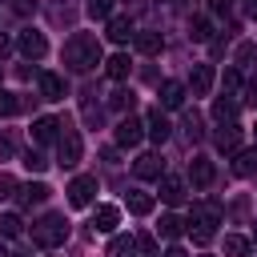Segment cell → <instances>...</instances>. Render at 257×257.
Instances as JSON below:
<instances>
[{
  "mask_svg": "<svg viewBox=\"0 0 257 257\" xmlns=\"http://www.w3.org/2000/svg\"><path fill=\"white\" fill-rule=\"evenodd\" d=\"M229 8H233V0H209V12L213 16H229Z\"/></svg>",
  "mask_w": 257,
  "mask_h": 257,
  "instance_id": "39",
  "label": "cell"
},
{
  "mask_svg": "<svg viewBox=\"0 0 257 257\" xmlns=\"http://www.w3.org/2000/svg\"><path fill=\"white\" fill-rule=\"evenodd\" d=\"M221 84H225V92H237V88H241V72H237V68H229Z\"/></svg>",
  "mask_w": 257,
  "mask_h": 257,
  "instance_id": "37",
  "label": "cell"
},
{
  "mask_svg": "<svg viewBox=\"0 0 257 257\" xmlns=\"http://www.w3.org/2000/svg\"><path fill=\"white\" fill-rule=\"evenodd\" d=\"M253 241H257V225H253Z\"/></svg>",
  "mask_w": 257,
  "mask_h": 257,
  "instance_id": "48",
  "label": "cell"
},
{
  "mask_svg": "<svg viewBox=\"0 0 257 257\" xmlns=\"http://www.w3.org/2000/svg\"><path fill=\"white\" fill-rule=\"evenodd\" d=\"M189 177H193V185H201V189H205V185L213 181V165L197 157V161H193V169H189Z\"/></svg>",
  "mask_w": 257,
  "mask_h": 257,
  "instance_id": "27",
  "label": "cell"
},
{
  "mask_svg": "<svg viewBox=\"0 0 257 257\" xmlns=\"http://www.w3.org/2000/svg\"><path fill=\"white\" fill-rule=\"evenodd\" d=\"M237 141H241V128L237 124H221L217 128V149L221 153H237Z\"/></svg>",
  "mask_w": 257,
  "mask_h": 257,
  "instance_id": "19",
  "label": "cell"
},
{
  "mask_svg": "<svg viewBox=\"0 0 257 257\" xmlns=\"http://www.w3.org/2000/svg\"><path fill=\"white\" fill-rule=\"evenodd\" d=\"M213 116H217L221 124H233V120H237V100H229V96H221V100L213 104Z\"/></svg>",
  "mask_w": 257,
  "mask_h": 257,
  "instance_id": "25",
  "label": "cell"
},
{
  "mask_svg": "<svg viewBox=\"0 0 257 257\" xmlns=\"http://www.w3.org/2000/svg\"><path fill=\"white\" fill-rule=\"evenodd\" d=\"M161 104L165 108H181L185 104V84L181 80H165L161 84Z\"/></svg>",
  "mask_w": 257,
  "mask_h": 257,
  "instance_id": "17",
  "label": "cell"
},
{
  "mask_svg": "<svg viewBox=\"0 0 257 257\" xmlns=\"http://www.w3.org/2000/svg\"><path fill=\"white\" fill-rule=\"evenodd\" d=\"M108 104H112V108H133V92H124V88H116V92L108 96Z\"/></svg>",
  "mask_w": 257,
  "mask_h": 257,
  "instance_id": "36",
  "label": "cell"
},
{
  "mask_svg": "<svg viewBox=\"0 0 257 257\" xmlns=\"http://www.w3.org/2000/svg\"><path fill=\"white\" fill-rule=\"evenodd\" d=\"M145 133H149V128L141 124V116H120V124H116V145L133 149V145H141Z\"/></svg>",
  "mask_w": 257,
  "mask_h": 257,
  "instance_id": "6",
  "label": "cell"
},
{
  "mask_svg": "<svg viewBox=\"0 0 257 257\" xmlns=\"http://www.w3.org/2000/svg\"><path fill=\"white\" fill-rule=\"evenodd\" d=\"M64 64H68L72 72H88V68H96V64H100V40H96L92 32H76V36H68V44H64Z\"/></svg>",
  "mask_w": 257,
  "mask_h": 257,
  "instance_id": "1",
  "label": "cell"
},
{
  "mask_svg": "<svg viewBox=\"0 0 257 257\" xmlns=\"http://www.w3.org/2000/svg\"><path fill=\"white\" fill-rule=\"evenodd\" d=\"M189 237H193L197 245H209V241H213V229H209V225H189Z\"/></svg>",
  "mask_w": 257,
  "mask_h": 257,
  "instance_id": "34",
  "label": "cell"
},
{
  "mask_svg": "<svg viewBox=\"0 0 257 257\" xmlns=\"http://www.w3.org/2000/svg\"><path fill=\"white\" fill-rule=\"evenodd\" d=\"M201 133H205V128H201V116L189 112V116H185V137H189V141H201Z\"/></svg>",
  "mask_w": 257,
  "mask_h": 257,
  "instance_id": "32",
  "label": "cell"
},
{
  "mask_svg": "<svg viewBox=\"0 0 257 257\" xmlns=\"http://www.w3.org/2000/svg\"><path fill=\"white\" fill-rule=\"evenodd\" d=\"M221 221V205H213V201H205V205H193L189 209V225H217Z\"/></svg>",
  "mask_w": 257,
  "mask_h": 257,
  "instance_id": "9",
  "label": "cell"
},
{
  "mask_svg": "<svg viewBox=\"0 0 257 257\" xmlns=\"http://www.w3.org/2000/svg\"><path fill=\"white\" fill-rule=\"evenodd\" d=\"M225 257H249V241L237 237V233H229L225 237Z\"/></svg>",
  "mask_w": 257,
  "mask_h": 257,
  "instance_id": "28",
  "label": "cell"
},
{
  "mask_svg": "<svg viewBox=\"0 0 257 257\" xmlns=\"http://www.w3.org/2000/svg\"><path fill=\"white\" fill-rule=\"evenodd\" d=\"M161 201H165V205H181V201H185V181L165 173V177H161Z\"/></svg>",
  "mask_w": 257,
  "mask_h": 257,
  "instance_id": "13",
  "label": "cell"
},
{
  "mask_svg": "<svg viewBox=\"0 0 257 257\" xmlns=\"http://www.w3.org/2000/svg\"><path fill=\"white\" fill-rule=\"evenodd\" d=\"M4 52H8V40H4V36H0V56H4Z\"/></svg>",
  "mask_w": 257,
  "mask_h": 257,
  "instance_id": "45",
  "label": "cell"
},
{
  "mask_svg": "<svg viewBox=\"0 0 257 257\" xmlns=\"http://www.w3.org/2000/svg\"><path fill=\"white\" fill-rule=\"evenodd\" d=\"M84 12H88L92 20H108V12H112V0H88V4H84Z\"/></svg>",
  "mask_w": 257,
  "mask_h": 257,
  "instance_id": "31",
  "label": "cell"
},
{
  "mask_svg": "<svg viewBox=\"0 0 257 257\" xmlns=\"http://www.w3.org/2000/svg\"><path fill=\"white\" fill-rule=\"evenodd\" d=\"M48 193H52V189H48L44 181H36V185H24V189H16V197H20V205H24V209H32V205H44V201H48Z\"/></svg>",
  "mask_w": 257,
  "mask_h": 257,
  "instance_id": "14",
  "label": "cell"
},
{
  "mask_svg": "<svg viewBox=\"0 0 257 257\" xmlns=\"http://www.w3.org/2000/svg\"><path fill=\"white\" fill-rule=\"evenodd\" d=\"M245 12H249V16L257 20V0H245Z\"/></svg>",
  "mask_w": 257,
  "mask_h": 257,
  "instance_id": "43",
  "label": "cell"
},
{
  "mask_svg": "<svg viewBox=\"0 0 257 257\" xmlns=\"http://www.w3.org/2000/svg\"><path fill=\"white\" fill-rule=\"evenodd\" d=\"M149 137H153L157 145H165V141H169V120H165V112H161V108H153V112H149Z\"/></svg>",
  "mask_w": 257,
  "mask_h": 257,
  "instance_id": "18",
  "label": "cell"
},
{
  "mask_svg": "<svg viewBox=\"0 0 257 257\" xmlns=\"http://www.w3.org/2000/svg\"><path fill=\"white\" fill-rule=\"evenodd\" d=\"M133 40H137V48H141L145 56H157V52H161V36H157V32H137Z\"/></svg>",
  "mask_w": 257,
  "mask_h": 257,
  "instance_id": "26",
  "label": "cell"
},
{
  "mask_svg": "<svg viewBox=\"0 0 257 257\" xmlns=\"http://www.w3.org/2000/svg\"><path fill=\"white\" fill-rule=\"evenodd\" d=\"M12 193H16V181H12L8 173H0V201H4V197H12Z\"/></svg>",
  "mask_w": 257,
  "mask_h": 257,
  "instance_id": "40",
  "label": "cell"
},
{
  "mask_svg": "<svg viewBox=\"0 0 257 257\" xmlns=\"http://www.w3.org/2000/svg\"><path fill=\"white\" fill-rule=\"evenodd\" d=\"M32 241H36L40 249H56V245H64V241H68V221H64L60 213H44V217L32 225Z\"/></svg>",
  "mask_w": 257,
  "mask_h": 257,
  "instance_id": "2",
  "label": "cell"
},
{
  "mask_svg": "<svg viewBox=\"0 0 257 257\" xmlns=\"http://www.w3.org/2000/svg\"><path fill=\"white\" fill-rule=\"evenodd\" d=\"M24 169H28V173H44V169H48V161H44L40 153H24Z\"/></svg>",
  "mask_w": 257,
  "mask_h": 257,
  "instance_id": "33",
  "label": "cell"
},
{
  "mask_svg": "<svg viewBox=\"0 0 257 257\" xmlns=\"http://www.w3.org/2000/svg\"><path fill=\"white\" fill-rule=\"evenodd\" d=\"M249 104H257V76L249 80Z\"/></svg>",
  "mask_w": 257,
  "mask_h": 257,
  "instance_id": "42",
  "label": "cell"
},
{
  "mask_svg": "<svg viewBox=\"0 0 257 257\" xmlns=\"http://www.w3.org/2000/svg\"><path fill=\"white\" fill-rule=\"evenodd\" d=\"M133 173H137V181H161V177H165L161 153H141V157L133 161Z\"/></svg>",
  "mask_w": 257,
  "mask_h": 257,
  "instance_id": "4",
  "label": "cell"
},
{
  "mask_svg": "<svg viewBox=\"0 0 257 257\" xmlns=\"http://www.w3.org/2000/svg\"><path fill=\"white\" fill-rule=\"evenodd\" d=\"M12 149H16V141L12 137H0V157H12Z\"/></svg>",
  "mask_w": 257,
  "mask_h": 257,
  "instance_id": "41",
  "label": "cell"
},
{
  "mask_svg": "<svg viewBox=\"0 0 257 257\" xmlns=\"http://www.w3.org/2000/svg\"><path fill=\"white\" fill-rule=\"evenodd\" d=\"M233 173H237V177H257V145H253V149H237Z\"/></svg>",
  "mask_w": 257,
  "mask_h": 257,
  "instance_id": "15",
  "label": "cell"
},
{
  "mask_svg": "<svg viewBox=\"0 0 257 257\" xmlns=\"http://www.w3.org/2000/svg\"><path fill=\"white\" fill-rule=\"evenodd\" d=\"M20 229H24V221H20L16 213H4V217H0V233H4V237H20Z\"/></svg>",
  "mask_w": 257,
  "mask_h": 257,
  "instance_id": "30",
  "label": "cell"
},
{
  "mask_svg": "<svg viewBox=\"0 0 257 257\" xmlns=\"http://www.w3.org/2000/svg\"><path fill=\"white\" fill-rule=\"evenodd\" d=\"M213 64H193V72H189V92L193 96H205L209 88H213Z\"/></svg>",
  "mask_w": 257,
  "mask_h": 257,
  "instance_id": "7",
  "label": "cell"
},
{
  "mask_svg": "<svg viewBox=\"0 0 257 257\" xmlns=\"http://www.w3.org/2000/svg\"><path fill=\"white\" fill-rule=\"evenodd\" d=\"M116 225H120V209H116V205H100V209L92 213V229H96V233H112Z\"/></svg>",
  "mask_w": 257,
  "mask_h": 257,
  "instance_id": "10",
  "label": "cell"
},
{
  "mask_svg": "<svg viewBox=\"0 0 257 257\" xmlns=\"http://www.w3.org/2000/svg\"><path fill=\"white\" fill-rule=\"evenodd\" d=\"M40 96H44V100H64V76L44 72V76H40Z\"/></svg>",
  "mask_w": 257,
  "mask_h": 257,
  "instance_id": "16",
  "label": "cell"
},
{
  "mask_svg": "<svg viewBox=\"0 0 257 257\" xmlns=\"http://www.w3.org/2000/svg\"><path fill=\"white\" fill-rule=\"evenodd\" d=\"M165 257H189V253H185V249H169Z\"/></svg>",
  "mask_w": 257,
  "mask_h": 257,
  "instance_id": "44",
  "label": "cell"
},
{
  "mask_svg": "<svg viewBox=\"0 0 257 257\" xmlns=\"http://www.w3.org/2000/svg\"><path fill=\"white\" fill-rule=\"evenodd\" d=\"M104 32H108V40H112V44H124V40H133V36H137L128 16H108V28H104Z\"/></svg>",
  "mask_w": 257,
  "mask_h": 257,
  "instance_id": "11",
  "label": "cell"
},
{
  "mask_svg": "<svg viewBox=\"0 0 257 257\" xmlns=\"http://www.w3.org/2000/svg\"><path fill=\"white\" fill-rule=\"evenodd\" d=\"M0 257H8V253H4V245H0Z\"/></svg>",
  "mask_w": 257,
  "mask_h": 257,
  "instance_id": "47",
  "label": "cell"
},
{
  "mask_svg": "<svg viewBox=\"0 0 257 257\" xmlns=\"http://www.w3.org/2000/svg\"><path fill=\"white\" fill-rule=\"evenodd\" d=\"M133 253H137V237H124L120 233V237L108 241V257H133Z\"/></svg>",
  "mask_w": 257,
  "mask_h": 257,
  "instance_id": "23",
  "label": "cell"
},
{
  "mask_svg": "<svg viewBox=\"0 0 257 257\" xmlns=\"http://www.w3.org/2000/svg\"><path fill=\"white\" fill-rule=\"evenodd\" d=\"M137 249H141V253H157V237L141 233V237H137Z\"/></svg>",
  "mask_w": 257,
  "mask_h": 257,
  "instance_id": "38",
  "label": "cell"
},
{
  "mask_svg": "<svg viewBox=\"0 0 257 257\" xmlns=\"http://www.w3.org/2000/svg\"><path fill=\"white\" fill-rule=\"evenodd\" d=\"M20 52H24L28 60H40V56L48 52V40H44L40 32H20Z\"/></svg>",
  "mask_w": 257,
  "mask_h": 257,
  "instance_id": "12",
  "label": "cell"
},
{
  "mask_svg": "<svg viewBox=\"0 0 257 257\" xmlns=\"http://www.w3.org/2000/svg\"><path fill=\"white\" fill-rule=\"evenodd\" d=\"M253 60H257V44H253V40H241V44H237V64L249 68Z\"/></svg>",
  "mask_w": 257,
  "mask_h": 257,
  "instance_id": "29",
  "label": "cell"
},
{
  "mask_svg": "<svg viewBox=\"0 0 257 257\" xmlns=\"http://www.w3.org/2000/svg\"><path fill=\"white\" fill-rule=\"evenodd\" d=\"M80 153H84L80 133H76V128H64V133H60V141H56V157H60V165H64V169H72V165L80 161Z\"/></svg>",
  "mask_w": 257,
  "mask_h": 257,
  "instance_id": "3",
  "label": "cell"
},
{
  "mask_svg": "<svg viewBox=\"0 0 257 257\" xmlns=\"http://www.w3.org/2000/svg\"><path fill=\"white\" fill-rule=\"evenodd\" d=\"M12 257H28V253H12Z\"/></svg>",
  "mask_w": 257,
  "mask_h": 257,
  "instance_id": "46",
  "label": "cell"
},
{
  "mask_svg": "<svg viewBox=\"0 0 257 257\" xmlns=\"http://www.w3.org/2000/svg\"><path fill=\"white\" fill-rule=\"evenodd\" d=\"M128 213H137V217L153 213V193H141V189H133V193H128Z\"/></svg>",
  "mask_w": 257,
  "mask_h": 257,
  "instance_id": "22",
  "label": "cell"
},
{
  "mask_svg": "<svg viewBox=\"0 0 257 257\" xmlns=\"http://www.w3.org/2000/svg\"><path fill=\"white\" fill-rule=\"evenodd\" d=\"M157 229H161V237H165V241H177V237H181V233H185V221H181V217H177V213H165V217H161V225H157Z\"/></svg>",
  "mask_w": 257,
  "mask_h": 257,
  "instance_id": "21",
  "label": "cell"
},
{
  "mask_svg": "<svg viewBox=\"0 0 257 257\" xmlns=\"http://www.w3.org/2000/svg\"><path fill=\"white\" fill-rule=\"evenodd\" d=\"M128 68H133V64H128V56H124V52H112V56L104 60V72H108L112 80H124V76H128Z\"/></svg>",
  "mask_w": 257,
  "mask_h": 257,
  "instance_id": "20",
  "label": "cell"
},
{
  "mask_svg": "<svg viewBox=\"0 0 257 257\" xmlns=\"http://www.w3.org/2000/svg\"><path fill=\"white\" fill-rule=\"evenodd\" d=\"M209 36H213V24H209V16H197V20H189V40L205 44Z\"/></svg>",
  "mask_w": 257,
  "mask_h": 257,
  "instance_id": "24",
  "label": "cell"
},
{
  "mask_svg": "<svg viewBox=\"0 0 257 257\" xmlns=\"http://www.w3.org/2000/svg\"><path fill=\"white\" fill-rule=\"evenodd\" d=\"M92 197H96V177H76V181L68 185V205H72V209H88Z\"/></svg>",
  "mask_w": 257,
  "mask_h": 257,
  "instance_id": "5",
  "label": "cell"
},
{
  "mask_svg": "<svg viewBox=\"0 0 257 257\" xmlns=\"http://www.w3.org/2000/svg\"><path fill=\"white\" fill-rule=\"evenodd\" d=\"M12 112H20V100L12 92H0V116H12Z\"/></svg>",
  "mask_w": 257,
  "mask_h": 257,
  "instance_id": "35",
  "label": "cell"
},
{
  "mask_svg": "<svg viewBox=\"0 0 257 257\" xmlns=\"http://www.w3.org/2000/svg\"><path fill=\"white\" fill-rule=\"evenodd\" d=\"M56 128H60V120H56V116H36V120H32V141H36V145L60 141V133H56Z\"/></svg>",
  "mask_w": 257,
  "mask_h": 257,
  "instance_id": "8",
  "label": "cell"
}]
</instances>
